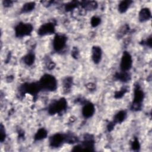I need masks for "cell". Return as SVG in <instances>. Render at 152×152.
Returning a JSON list of instances; mask_svg holds the SVG:
<instances>
[{
  "label": "cell",
  "mask_w": 152,
  "mask_h": 152,
  "mask_svg": "<svg viewBox=\"0 0 152 152\" xmlns=\"http://www.w3.org/2000/svg\"><path fill=\"white\" fill-rule=\"evenodd\" d=\"M40 90L45 91H54L57 87V81L56 78L50 74H45L38 82Z\"/></svg>",
  "instance_id": "6da1fadb"
},
{
  "label": "cell",
  "mask_w": 152,
  "mask_h": 152,
  "mask_svg": "<svg viewBox=\"0 0 152 152\" xmlns=\"http://www.w3.org/2000/svg\"><path fill=\"white\" fill-rule=\"evenodd\" d=\"M33 29L31 24L29 23H20L15 27V36L18 37H23L31 34Z\"/></svg>",
  "instance_id": "7a4b0ae2"
},
{
  "label": "cell",
  "mask_w": 152,
  "mask_h": 152,
  "mask_svg": "<svg viewBox=\"0 0 152 152\" xmlns=\"http://www.w3.org/2000/svg\"><path fill=\"white\" fill-rule=\"evenodd\" d=\"M67 106V102L64 98L53 102L49 106L48 112L51 115L59 113L64 110Z\"/></svg>",
  "instance_id": "3957f363"
},
{
  "label": "cell",
  "mask_w": 152,
  "mask_h": 152,
  "mask_svg": "<svg viewBox=\"0 0 152 152\" xmlns=\"http://www.w3.org/2000/svg\"><path fill=\"white\" fill-rule=\"evenodd\" d=\"M144 94L143 91L141 90L140 87L137 85L135 86L134 89V99L132 104L131 109L132 110H138L140 109L141 104L144 99Z\"/></svg>",
  "instance_id": "277c9868"
},
{
  "label": "cell",
  "mask_w": 152,
  "mask_h": 152,
  "mask_svg": "<svg viewBox=\"0 0 152 152\" xmlns=\"http://www.w3.org/2000/svg\"><path fill=\"white\" fill-rule=\"evenodd\" d=\"M132 60L131 55L128 52H124L121 58L120 65L122 71H129L132 66Z\"/></svg>",
  "instance_id": "5b68a950"
},
{
  "label": "cell",
  "mask_w": 152,
  "mask_h": 152,
  "mask_svg": "<svg viewBox=\"0 0 152 152\" xmlns=\"http://www.w3.org/2000/svg\"><path fill=\"white\" fill-rule=\"evenodd\" d=\"M66 37L62 34H57L54 37L53 40V49L57 51H61L62 50L66 45Z\"/></svg>",
  "instance_id": "8992f818"
},
{
  "label": "cell",
  "mask_w": 152,
  "mask_h": 152,
  "mask_svg": "<svg viewBox=\"0 0 152 152\" xmlns=\"http://www.w3.org/2000/svg\"><path fill=\"white\" fill-rule=\"evenodd\" d=\"M65 141V135L61 134H56L52 135L49 140V143L52 147H59Z\"/></svg>",
  "instance_id": "52a82bcc"
},
{
  "label": "cell",
  "mask_w": 152,
  "mask_h": 152,
  "mask_svg": "<svg viewBox=\"0 0 152 152\" xmlns=\"http://www.w3.org/2000/svg\"><path fill=\"white\" fill-rule=\"evenodd\" d=\"M55 25L52 23H48L40 26L38 30V34L40 36L51 34L55 32Z\"/></svg>",
  "instance_id": "ba28073f"
},
{
  "label": "cell",
  "mask_w": 152,
  "mask_h": 152,
  "mask_svg": "<svg viewBox=\"0 0 152 152\" xmlns=\"http://www.w3.org/2000/svg\"><path fill=\"white\" fill-rule=\"evenodd\" d=\"M22 89L24 92L32 95H36L40 90H41L38 83H26L23 85Z\"/></svg>",
  "instance_id": "9c48e42d"
},
{
  "label": "cell",
  "mask_w": 152,
  "mask_h": 152,
  "mask_svg": "<svg viewBox=\"0 0 152 152\" xmlns=\"http://www.w3.org/2000/svg\"><path fill=\"white\" fill-rule=\"evenodd\" d=\"M95 111L94 106L91 103H87L83 107L82 113L84 117L86 118H90L93 116Z\"/></svg>",
  "instance_id": "30bf717a"
},
{
  "label": "cell",
  "mask_w": 152,
  "mask_h": 152,
  "mask_svg": "<svg viewBox=\"0 0 152 152\" xmlns=\"http://www.w3.org/2000/svg\"><path fill=\"white\" fill-rule=\"evenodd\" d=\"M102 51L99 46H94L92 49V59L95 64L100 62L102 59Z\"/></svg>",
  "instance_id": "8fae6325"
},
{
  "label": "cell",
  "mask_w": 152,
  "mask_h": 152,
  "mask_svg": "<svg viewBox=\"0 0 152 152\" xmlns=\"http://www.w3.org/2000/svg\"><path fill=\"white\" fill-rule=\"evenodd\" d=\"M151 18V11L149 8H144L139 12V20L141 22L148 20Z\"/></svg>",
  "instance_id": "7c38bea8"
},
{
  "label": "cell",
  "mask_w": 152,
  "mask_h": 152,
  "mask_svg": "<svg viewBox=\"0 0 152 152\" xmlns=\"http://www.w3.org/2000/svg\"><path fill=\"white\" fill-rule=\"evenodd\" d=\"M115 77L117 80L123 82H126L129 81L131 78L130 75L129 73L127 72V71H122L121 72L116 73Z\"/></svg>",
  "instance_id": "4fadbf2b"
},
{
  "label": "cell",
  "mask_w": 152,
  "mask_h": 152,
  "mask_svg": "<svg viewBox=\"0 0 152 152\" xmlns=\"http://www.w3.org/2000/svg\"><path fill=\"white\" fill-rule=\"evenodd\" d=\"M126 116V113L125 111H124V110L119 111L114 116L113 123H115V124L121 123L125 119Z\"/></svg>",
  "instance_id": "5bb4252c"
},
{
  "label": "cell",
  "mask_w": 152,
  "mask_h": 152,
  "mask_svg": "<svg viewBox=\"0 0 152 152\" xmlns=\"http://www.w3.org/2000/svg\"><path fill=\"white\" fill-rule=\"evenodd\" d=\"M132 1H121L118 5V10L120 12L124 13L127 11L128 8L129 7Z\"/></svg>",
  "instance_id": "9a60e30c"
},
{
  "label": "cell",
  "mask_w": 152,
  "mask_h": 152,
  "mask_svg": "<svg viewBox=\"0 0 152 152\" xmlns=\"http://www.w3.org/2000/svg\"><path fill=\"white\" fill-rule=\"evenodd\" d=\"M80 4L83 8L88 10H94L97 7V4L95 1H82Z\"/></svg>",
  "instance_id": "2e32d148"
},
{
  "label": "cell",
  "mask_w": 152,
  "mask_h": 152,
  "mask_svg": "<svg viewBox=\"0 0 152 152\" xmlns=\"http://www.w3.org/2000/svg\"><path fill=\"white\" fill-rule=\"evenodd\" d=\"M47 134H48V132L45 129L40 128L36 133L34 135V139L37 141L43 140L46 137Z\"/></svg>",
  "instance_id": "e0dca14e"
},
{
  "label": "cell",
  "mask_w": 152,
  "mask_h": 152,
  "mask_svg": "<svg viewBox=\"0 0 152 152\" xmlns=\"http://www.w3.org/2000/svg\"><path fill=\"white\" fill-rule=\"evenodd\" d=\"M35 59V56L32 53H28L23 58L24 62L27 65H31L33 64Z\"/></svg>",
  "instance_id": "ac0fdd59"
},
{
  "label": "cell",
  "mask_w": 152,
  "mask_h": 152,
  "mask_svg": "<svg viewBox=\"0 0 152 152\" xmlns=\"http://www.w3.org/2000/svg\"><path fill=\"white\" fill-rule=\"evenodd\" d=\"M35 3L34 2H27L21 8V12H28L31 11H32L34 7H35Z\"/></svg>",
  "instance_id": "d6986e66"
},
{
  "label": "cell",
  "mask_w": 152,
  "mask_h": 152,
  "mask_svg": "<svg viewBox=\"0 0 152 152\" xmlns=\"http://www.w3.org/2000/svg\"><path fill=\"white\" fill-rule=\"evenodd\" d=\"M72 85V78L71 77L66 78L64 81V89L67 91L70 89Z\"/></svg>",
  "instance_id": "ffe728a7"
},
{
  "label": "cell",
  "mask_w": 152,
  "mask_h": 152,
  "mask_svg": "<svg viewBox=\"0 0 152 152\" xmlns=\"http://www.w3.org/2000/svg\"><path fill=\"white\" fill-rule=\"evenodd\" d=\"M78 5V2L77 1H72L67 4L65 6V10L66 11H71L75 8H76Z\"/></svg>",
  "instance_id": "44dd1931"
},
{
  "label": "cell",
  "mask_w": 152,
  "mask_h": 152,
  "mask_svg": "<svg viewBox=\"0 0 152 152\" xmlns=\"http://www.w3.org/2000/svg\"><path fill=\"white\" fill-rule=\"evenodd\" d=\"M100 23V18L99 17L94 16L91 18V24L93 27H96Z\"/></svg>",
  "instance_id": "7402d4cb"
},
{
  "label": "cell",
  "mask_w": 152,
  "mask_h": 152,
  "mask_svg": "<svg viewBox=\"0 0 152 152\" xmlns=\"http://www.w3.org/2000/svg\"><path fill=\"white\" fill-rule=\"evenodd\" d=\"M126 90L125 88H122L121 90H119L118 91H116V92L115 93V98H116V99L121 98V97L125 94V93H126Z\"/></svg>",
  "instance_id": "603a6c76"
},
{
  "label": "cell",
  "mask_w": 152,
  "mask_h": 152,
  "mask_svg": "<svg viewBox=\"0 0 152 152\" xmlns=\"http://www.w3.org/2000/svg\"><path fill=\"white\" fill-rule=\"evenodd\" d=\"M6 135H5V131L4 126L1 124L0 127V140L1 142H2L5 138Z\"/></svg>",
  "instance_id": "cb8c5ba5"
},
{
  "label": "cell",
  "mask_w": 152,
  "mask_h": 152,
  "mask_svg": "<svg viewBox=\"0 0 152 152\" xmlns=\"http://www.w3.org/2000/svg\"><path fill=\"white\" fill-rule=\"evenodd\" d=\"M132 147L135 150H137L140 148V144L137 139H135V140L133 141L132 144Z\"/></svg>",
  "instance_id": "d4e9b609"
},
{
  "label": "cell",
  "mask_w": 152,
  "mask_h": 152,
  "mask_svg": "<svg viewBox=\"0 0 152 152\" xmlns=\"http://www.w3.org/2000/svg\"><path fill=\"white\" fill-rule=\"evenodd\" d=\"M12 1H3V5L4 7H6L11 6L12 5Z\"/></svg>",
  "instance_id": "484cf974"
},
{
  "label": "cell",
  "mask_w": 152,
  "mask_h": 152,
  "mask_svg": "<svg viewBox=\"0 0 152 152\" xmlns=\"http://www.w3.org/2000/svg\"><path fill=\"white\" fill-rule=\"evenodd\" d=\"M146 45H147V46H148L149 47H151V36L150 37H149L148 39H147V41H146Z\"/></svg>",
  "instance_id": "4316f807"
}]
</instances>
